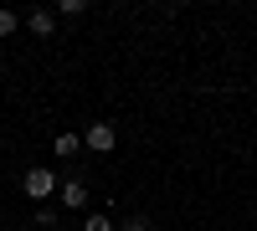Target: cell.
Returning a JSON list of instances; mask_svg holds the SVG:
<instances>
[{
  "instance_id": "1",
  "label": "cell",
  "mask_w": 257,
  "mask_h": 231,
  "mask_svg": "<svg viewBox=\"0 0 257 231\" xmlns=\"http://www.w3.org/2000/svg\"><path fill=\"white\" fill-rule=\"evenodd\" d=\"M21 190H26V200H36V205H52V195L62 190V180H57L52 164H31V170L21 175Z\"/></svg>"
},
{
  "instance_id": "2",
  "label": "cell",
  "mask_w": 257,
  "mask_h": 231,
  "mask_svg": "<svg viewBox=\"0 0 257 231\" xmlns=\"http://www.w3.org/2000/svg\"><path fill=\"white\" fill-rule=\"evenodd\" d=\"M82 149L113 154V149H118V129H113V123H88V129H82Z\"/></svg>"
},
{
  "instance_id": "3",
  "label": "cell",
  "mask_w": 257,
  "mask_h": 231,
  "mask_svg": "<svg viewBox=\"0 0 257 231\" xmlns=\"http://www.w3.org/2000/svg\"><path fill=\"white\" fill-rule=\"evenodd\" d=\"M57 200L67 205V211H82V216L93 211V205H88V185H82V180H62V190H57Z\"/></svg>"
},
{
  "instance_id": "4",
  "label": "cell",
  "mask_w": 257,
  "mask_h": 231,
  "mask_svg": "<svg viewBox=\"0 0 257 231\" xmlns=\"http://www.w3.org/2000/svg\"><path fill=\"white\" fill-rule=\"evenodd\" d=\"M26 31H31V36H41V41H47V36L57 31V11H47V6H36V11L26 16Z\"/></svg>"
},
{
  "instance_id": "5",
  "label": "cell",
  "mask_w": 257,
  "mask_h": 231,
  "mask_svg": "<svg viewBox=\"0 0 257 231\" xmlns=\"http://www.w3.org/2000/svg\"><path fill=\"white\" fill-rule=\"evenodd\" d=\"M77 149H82V134H72V129H62V134L52 139V154H57V159H72Z\"/></svg>"
},
{
  "instance_id": "6",
  "label": "cell",
  "mask_w": 257,
  "mask_h": 231,
  "mask_svg": "<svg viewBox=\"0 0 257 231\" xmlns=\"http://www.w3.org/2000/svg\"><path fill=\"white\" fill-rule=\"evenodd\" d=\"M82 231H118V226H113L108 211H88V216H82Z\"/></svg>"
},
{
  "instance_id": "7",
  "label": "cell",
  "mask_w": 257,
  "mask_h": 231,
  "mask_svg": "<svg viewBox=\"0 0 257 231\" xmlns=\"http://www.w3.org/2000/svg\"><path fill=\"white\" fill-rule=\"evenodd\" d=\"M57 221H62L57 205H36V226H41V231H57Z\"/></svg>"
},
{
  "instance_id": "8",
  "label": "cell",
  "mask_w": 257,
  "mask_h": 231,
  "mask_svg": "<svg viewBox=\"0 0 257 231\" xmlns=\"http://www.w3.org/2000/svg\"><path fill=\"white\" fill-rule=\"evenodd\" d=\"M118 231H155V221L134 211V216H123V221H118Z\"/></svg>"
},
{
  "instance_id": "9",
  "label": "cell",
  "mask_w": 257,
  "mask_h": 231,
  "mask_svg": "<svg viewBox=\"0 0 257 231\" xmlns=\"http://www.w3.org/2000/svg\"><path fill=\"white\" fill-rule=\"evenodd\" d=\"M16 31H21V16H16V11H0V41L16 36Z\"/></svg>"
},
{
  "instance_id": "10",
  "label": "cell",
  "mask_w": 257,
  "mask_h": 231,
  "mask_svg": "<svg viewBox=\"0 0 257 231\" xmlns=\"http://www.w3.org/2000/svg\"><path fill=\"white\" fill-rule=\"evenodd\" d=\"M82 11H88V6H82V0H62V6H57V16H67V21H77Z\"/></svg>"
},
{
  "instance_id": "11",
  "label": "cell",
  "mask_w": 257,
  "mask_h": 231,
  "mask_svg": "<svg viewBox=\"0 0 257 231\" xmlns=\"http://www.w3.org/2000/svg\"><path fill=\"white\" fill-rule=\"evenodd\" d=\"M0 77H6V57H0Z\"/></svg>"
}]
</instances>
